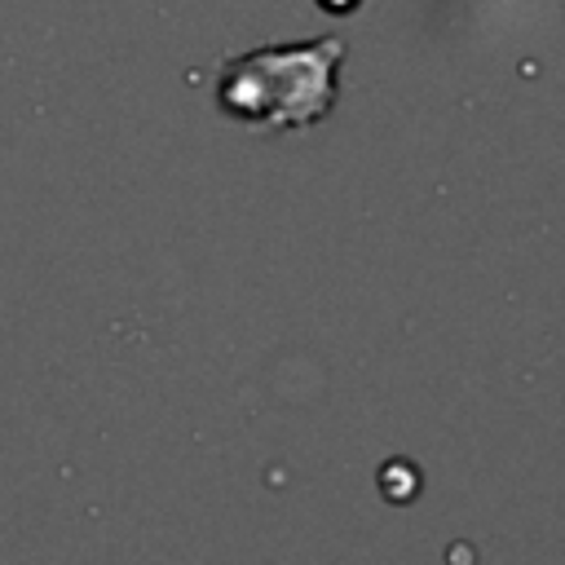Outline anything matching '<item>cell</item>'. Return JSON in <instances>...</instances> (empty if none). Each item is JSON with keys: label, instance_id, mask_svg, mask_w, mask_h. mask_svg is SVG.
I'll list each match as a JSON object with an SVG mask.
<instances>
[{"label": "cell", "instance_id": "cell-1", "mask_svg": "<svg viewBox=\"0 0 565 565\" xmlns=\"http://www.w3.org/2000/svg\"><path fill=\"white\" fill-rule=\"evenodd\" d=\"M340 62V35L238 53L216 75V102L225 115L252 128H309L335 102Z\"/></svg>", "mask_w": 565, "mask_h": 565}]
</instances>
